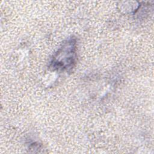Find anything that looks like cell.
Returning <instances> with one entry per match:
<instances>
[{"mask_svg": "<svg viewBox=\"0 0 154 154\" xmlns=\"http://www.w3.org/2000/svg\"><path fill=\"white\" fill-rule=\"evenodd\" d=\"M76 39L70 37L64 40L53 55L49 63V68L53 70L70 72L76 64Z\"/></svg>", "mask_w": 154, "mask_h": 154, "instance_id": "cell-1", "label": "cell"}]
</instances>
